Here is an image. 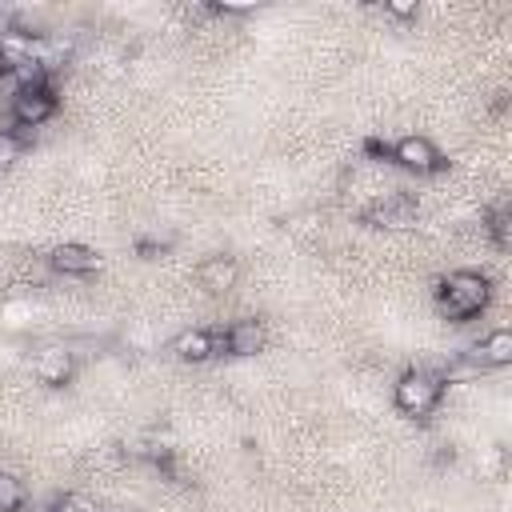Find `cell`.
Wrapping results in <instances>:
<instances>
[{
    "label": "cell",
    "instance_id": "1",
    "mask_svg": "<svg viewBox=\"0 0 512 512\" xmlns=\"http://www.w3.org/2000/svg\"><path fill=\"white\" fill-rule=\"evenodd\" d=\"M488 296H492L488 276H480V272H452L440 284V312L448 320H468V316L488 308Z\"/></svg>",
    "mask_w": 512,
    "mask_h": 512
},
{
    "label": "cell",
    "instance_id": "2",
    "mask_svg": "<svg viewBox=\"0 0 512 512\" xmlns=\"http://www.w3.org/2000/svg\"><path fill=\"white\" fill-rule=\"evenodd\" d=\"M440 392H444V380L440 376H432V372H424V368H416V372H404L400 380H396V408L400 412H408V416H428L436 404H440Z\"/></svg>",
    "mask_w": 512,
    "mask_h": 512
},
{
    "label": "cell",
    "instance_id": "3",
    "mask_svg": "<svg viewBox=\"0 0 512 512\" xmlns=\"http://www.w3.org/2000/svg\"><path fill=\"white\" fill-rule=\"evenodd\" d=\"M52 112H56V96H52L48 84L44 88H24V92L12 96V120L24 124V128H36V124L52 120Z\"/></svg>",
    "mask_w": 512,
    "mask_h": 512
},
{
    "label": "cell",
    "instance_id": "4",
    "mask_svg": "<svg viewBox=\"0 0 512 512\" xmlns=\"http://www.w3.org/2000/svg\"><path fill=\"white\" fill-rule=\"evenodd\" d=\"M392 160L400 164V168H408V172H436V164H440V152L432 148V140L428 136H400L396 144H392Z\"/></svg>",
    "mask_w": 512,
    "mask_h": 512
},
{
    "label": "cell",
    "instance_id": "5",
    "mask_svg": "<svg viewBox=\"0 0 512 512\" xmlns=\"http://www.w3.org/2000/svg\"><path fill=\"white\" fill-rule=\"evenodd\" d=\"M364 216H368V224H380V228H412L416 224V204H412V196L392 192V196L376 200Z\"/></svg>",
    "mask_w": 512,
    "mask_h": 512
},
{
    "label": "cell",
    "instance_id": "6",
    "mask_svg": "<svg viewBox=\"0 0 512 512\" xmlns=\"http://www.w3.org/2000/svg\"><path fill=\"white\" fill-rule=\"evenodd\" d=\"M32 372L44 380V384H64L72 376V348L64 344H48L32 356Z\"/></svg>",
    "mask_w": 512,
    "mask_h": 512
},
{
    "label": "cell",
    "instance_id": "7",
    "mask_svg": "<svg viewBox=\"0 0 512 512\" xmlns=\"http://www.w3.org/2000/svg\"><path fill=\"white\" fill-rule=\"evenodd\" d=\"M196 280H200V288H208V292H232L236 280H240V268H236L232 256H208V260H200Z\"/></svg>",
    "mask_w": 512,
    "mask_h": 512
},
{
    "label": "cell",
    "instance_id": "8",
    "mask_svg": "<svg viewBox=\"0 0 512 512\" xmlns=\"http://www.w3.org/2000/svg\"><path fill=\"white\" fill-rule=\"evenodd\" d=\"M484 372L488 368H504L508 360H512V332L508 328H492L484 340H476V348L468 352Z\"/></svg>",
    "mask_w": 512,
    "mask_h": 512
},
{
    "label": "cell",
    "instance_id": "9",
    "mask_svg": "<svg viewBox=\"0 0 512 512\" xmlns=\"http://www.w3.org/2000/svg\"><path fill=\"white\" fill-rule=\"evenodd\" d=\"M96 264H100V256L88 244H60V248H52V268L64 272V276H88V272H96Z\"/></svg>",
    "mask_w": 512,
    "mask_h": 512
},
{
    "label": "cell",
    "instance_id": "10",
    "mask_svg": "<svg viewBox=\"0 0 512 512\" xmlns=\"http://www.w3.org/2000/svg\"><path fill=\"white\" fill-rule=\"evenodd\" d=\"M224 348H228L232 356H256V352L264 348V328H260L256 320H236V324H228V332H224Z\"/></svg>",
    "mask_w": 512,
    "mask_h": 512
},
{
    "label": "cell",
    "instance_id": "11",
    "mask_svg": "<svg viewBox=\"0 0 512 512\" xmlns=\"http://www.w3.org/2000/svg\"><path fill=\"white\" fill-rule=\"evenodd\" d=\"M172 352H176L180 360L200 364V360H208V356L216 352V336L204 332V328H188V332H180V336L172 340Z\"/></svg>",
    "mask_w": 512,
    "mask_h": 512
},
{
    "label": "cell",
    "instance_id": "12",
    "mask_svg": "<svg viewBox=\"0 0 512 512\" xmlns=\"http://www.w3.org/2000/svg\"><path fill=\"white\" fill-rule=\"evenodd\" d=\"M24 500H28L24 480H20V476H12V472H0V512H20V508H24Z\"/></svg>",
    "mask_w": 512,
    "mask_h": 512
},
{
    "label": "cell",
    "instance_id": "13",
    "mask_svg": "<svg viewBox=\"0 0 512 512\" xmlns=\"http://www.w3.org/2000/svg\"><path fill=\"white\" fill-rule=\"evenodd\" d=\"M20 152H24V140H20L16 132L0 128V168H12V164L20 160Z\"/></svg>",
    "mask_w": 512,
    "mask_h": 512
},
{
    "label": "cell",
    "instance_id": "14",
    "mask_svg": "<svg viewBox=\"0 0 512 512\" xmlns=\"http://www.w3.org/2000/svg\"><path fill=\"white\" fill-rule=\"evenodd\" d=\"M384 12L392 20H412L416 16V0H392V4H384Z\"/></svg>",
    "mask_w": 512,
    "mask_h": 512
},
{
    "label": "cell",
    "instance_id": "15",
    "mask_svg": "<svg viewBox=\"0 0 512 512\" xmlns=\"http://www.w3.org/2000/svg\"><path fill=\"white\" fill-rule=\"evenodd\" d=\"M56 512H88V504H80V500H64Z\"/></svg>",
    "mask_w": 512,
    "mask_h": 512
}]
</instances>
